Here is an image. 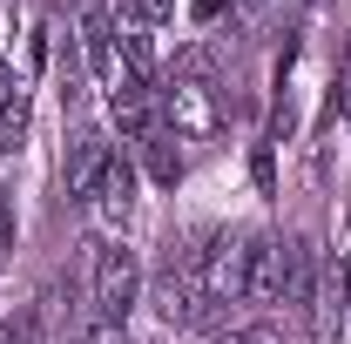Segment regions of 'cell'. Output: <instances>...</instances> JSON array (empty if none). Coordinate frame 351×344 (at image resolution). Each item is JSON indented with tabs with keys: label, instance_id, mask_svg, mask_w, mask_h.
Returning <instances> with one entry per match:
<instances>
[{
	"label": "cell",
	"instance_id": "21",
	"mask_svg": "<svg viewBox=\"0 0 351 344\" xmlns=\"http://www.w3.org/2000/svg\"><path fill=\"white\" fill-rule=\"evenodd\" d=\"M223 7H230V0H196V21H217Z\"/></svg>",
	"mask_w": 351,
	"mask_h": 344
},
{
	"label": "cell",
	"instance_id": "13",
	"mask_svg": "<svg viewBox=\"0 0 351 344\" xmlns=\"http://www.w3.org/2000/svg\"><path fill=\"white\" fill-rule=\"evenodd\" d=\"M27 142V95H14L7 108H0V156H14Z\"/></svg>",
	"mask_w": 351,
	"mask_h": 344
},
{
	"label": "cell",
	"instance_id": "12",
	"mask_svg": "<svg viewBox=\"0 0 351 344\" xmlns=\"http://www.w3.org/2000/svg\"><path fill=\"white\" fill-rule=\"evenodd\" d=\"M122 61H129L135 82H156V41H149V27H129L122 34Z\"/></svg>",
	"mask_w": 351,
	"mask_h": 344
},
{
	"label": "cell",
	"instance_id": "10",
	"mask_svg": "<svg viewBox=\"0 0 351 344\" xmlns=\"http://www.w3.org/2000/svg\"><path fill=\"white\" fill-rule=\"evenodd\" d=\"M82 41H88V68H95L101 82H115L122 68H115V41H108V14H101V7L82 14Z\"/></svg>",
	"mask_w": 351,
	"mask_h": 344
},
{
	"label": "cell",
	"instance_id": "22",
	"mask_svg": "<svg viewBox=\"0 0 351 344\" xmlns=\"http://www.w3.org/2000/svg\"><path fill=\"white\" fill-rule=\"evenodd\" d=\"M345 122H351V54H345Z\"/></svg>",
	"mask_w": 351,
	"mask_h": 344
},
{
	"label": "cell",
	"instance_id": "19",
	"mask_svg": "<svg viewBox=\"0 0 351 344\" xmlns=\"http://www.w3.org/2000/svg\"><path fill=\"white\" fill-rule=\"evenodd\" d=\"M237 344H284V338H277V324H250V331H243Z\"/></svg>",
	"mask_w": 351,
	"mask_h": 344
},
{
	"label": "cell",
	"instance_id": "11",
	"mask_svg": "<svg viewBox=\"0 0 351 344\" xmlns=\"http://www.w3.org/2000/svg\"><path fill=\"white\" fill-rule=\"evenodd\" d=\"M277 304L311 310V243H284V291H277Z\"/></svg>",
	"mask_w": 351,
	"mask_h": 344
},
{
	"label": "cell",
	"instance_id": "15",
	"mask_svg": "<svg viewBox=\"0 0 351 344\" xmlns=\"http://www.w3.org/2000/svg\"><path fill=\"white\" fill-rule=\"evenodd\" d=\"M82 344H129V338H122V324H108V317H88V324H82Z\"/></svg>",
	"mask_w": 351,
	"mask_h": 344
},
{
	"label": "cell",
	"instance_id": "4",
	"mask_svg": "<svg viewBox=\"0 0 351 344\" xmlns=\"http://www.w3.org/2000/svg\"><path fill=\"white\" fill-rule=\"evenodd\" d=\"M108 162H115V149H108L95 129H82L75 142H68V196H75V203H95V189H101Z\"/></svg>",
	"mask_w": 351,
	"mask_h": 344
},
{
	"label": "cell",
	"instance_id": "3",
	"mask_svg": "<svg viewBox=\"0 0 351 344\" xmlns=\"http://www.w3.org/2000/svg\"><path fill=\"white\" fill-rule=\"evenodd\" d=\"M169 129L176 135H217V101H210V61L182 54L169 88Z\"/></svg>",
	"mask_w": 351,
	"mask_h": 344
},
{
	"label": "cell",
	"instance_id": "2",
	"mask_svg": "<svg viewBox=\"0 0 351 344\" xmlns=\"http://www.w3.org/2000/svg\"><path fill=\"white\" fill-rule=\"evenodd\" d=\"M142 297V263H135L129 243H101L95 250V317H108V324H122Z\"/></svg>",
	"mask_w": 351,
	"mask_h": 344
},
{
	"label": "cell",
	"instance_id": "1",
	"mask_svg": "<svg viewBox=\"0 0 351 344\" xmlns=\"http://www.w3.org/2000/svg\"><path fill=\"white\" fill-rule=\"evenodd\" d=\"M203 236H182L162 257V284H156V310L169 331H210L223 304L210 297V250H196Z\"/></svg>",
	"mask_w": 351,
	"mask_h": 344
},
{
	"label": "cell",
	"instance_id": "14",
	"mask_svg": "<svg viewBox=\"0 0 351 344\" xmlns=\"http://www.w3.org/2000/svg\"><path fill=\"white\" fill-rule=\"evenodd\" d=\"M0 344H41V317H34V310L7 317V324H0Z\"/></svg>",
	"mask_w": 351,
	"mask_h": 344
},
{
	"label": "cell",
	"instance_id": "20",
	"mask_svg": "<svg viewBox=\"0 0 351 344\" xmlns=\"http://www.w3.org/2000/svg\"><path fill=\"white\" fill-rule=\"evenodd\" d=\"M14 95H21V88H14V68H7V61H0V108H7V101H14Z\"/></svg>",
	"mask_w": 351,
	"mask_h": 344
},
{
	"label": "cell",
	"instance_id": "9",
	"mask_svg": "<svg viewBox=\"0 0 351 344\" xmlns=\"http://www.w3.org/2000/svg\"><path fill=\"white\" fill-rule=\"evenodd\" d=\"M142 149H149V175H156L162 189H176V175H182V149H176V129H169V122H156V129L142 135Z\"/></svg>",
	"mask_w": 351,
	"mask_h": 344
},
{
	"label": "cell",
	"instance_id": "6",
	"mask_svg": "<svg viewBox=\"0 0 351 344\" xmlns=\"http://www.w3.org/2000/svg\"><path fill=\"white\" fill-rule=\"evenodd\" d=\"M108 108H115V122L142 142V135L156 129V82H135V75H115V95H108Z\"/></svg>",
	"mask_w": 351,
	"mask_h": 344
},
{
	"label": "cell",
	"instance_id": "17",
	"mask_svg": "<svg viewBox=\"0 0 351 344\" xmlns=\"http://www.w3.org/2000/svg\"><path fill=\"white\" fill-rule=\"evenodd\" d=\"M0 250H14V196H7V182H0Z\"/></svg>",
	"mask_w": 351,
	"mask_h": 344
},
{
	"label": "cell",
	"instance_id": "16",
	"mask_svg": "<svg viewBox=\"0 0 351 344\" xmlns=\"http://www.w3.org/2000/svg\"><path fill=\"white\" fill-rule=\"evenodd\" d=\"M250 175H257V189H263V196L277 189V162H270V149H257V156H250Z\"/></svg>",
	"mask_w": 351,
	"mask_h": 344
},
{
	"label": "cell",
	"instance_id": "18",
	"mask_svg": "<svg viewBox=\"0 0 351 344\" xmlns=\"http://www.w3.org/2000/svg\"><path fill=\"white\" fill-rule=\"evenodd\" d=\"M135 14L156 27V21H169V14H176V0H135Z\"/></svg>",
	"mask_w": 351,
	"mask_h": 344
},
{
	"label": "cell",
	"instance_id": "5",
	"mask_svg": "<svg viewBox=\"0 0 351 344\" xmlns=\"http://www.w3.org/2000/svg\"><path fill=\"white\" fill-rule=\"evenodd\" d=\"M277 291H284V243H277V236H250L243 297H250V304H277Z\"/></svg>",
	"mask_w": 351,
	"mask_h": 344
},
{
	"label": "cell",
	"instance_id": "8",
	"mask_svg": "<svg viewBox=\"0 0 351 344\" xmlns=\"http://www.w3.org/2000/svg\"><path fill=\"white\" fill-rule=\"evenodd\" d=\"M345 291H351V263H324V284L311 291V324L331 338L338 331V310H345Z\"/></svg>",
	"mask_w": 351,
	"mask_h": 344
},
{
	"label": "cell",
	"instance_id": "7",
	"mask_svg": "<svg viewBox=\"0 0 351 344\" xmlns=\"http://www.w3.org/2000/svg\"><path fill=\"white\" fill-rule=\"evenodd\" d=\"M95 210H101V223H115V230L129 223V210H135V169L122 162V156H115V162H108V175H101V189H95Z\"/></svg>",
	"mask_w": 351,
	"mask_h": 344
},
{
	"label": "cell",
	"instance_id": "24",
	"mask_svg": "<svg viewBox=\"0 0 351 344\" xmlns=\"http://www.w3.org/2000/svg\"><path fill=\"white\" fill-rule=\"evenodd\" d=\"M230 344H237V338H230Z\"/></svg>",
	"mask_w": 351,
	"mask_h": 344
},
{
	"label": "cell",
	"instance_id": "23",
	"mask_svg": "<svg viewBox=\"0 0 351 344\" xmlns=\"http://www.w3.org/2000/svg\"><path fill=\"white\" fill-rule=\"evenodd\" d=\"M88 7H95V0H88Z\"/></svg>",
	"mask_w": 351,
	"mask_h": 344
}]
</instances>
